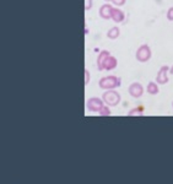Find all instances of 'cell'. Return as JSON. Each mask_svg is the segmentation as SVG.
<instances>
[{"instance_id":"14","label":"cell","mask_w":173,"mask_h":184,"mask_svg":"<svg viewBox=\"0 0 173 184\" xmlns=\"http://www.w3.org/2000/svg\"><path fill=\"white\" fill-rule=\"evenodd\" d=\"M128 115H143V108H135V109H131Z\"/></svg>"},{"instance_id":"9","label":"cell","mask_w":173,"mask_h":184,"mask_svg":"<svg viewBox=\"0 0 173 184\" xmlns=\"http://www.w3.org/2000/svg\"><path fill=\"white\" fill-rule=\"evenodd\" d=\"M124 18H125L124 12L120 9H118V7H113V10H112V20L114 22H117V23H120V22L124 21Z\"/></svg>"},{"instance_id":"17","label":"cell","mask_w":173,"mask_h":184,"mask_svg":"<svg viewBox=\"0 0 173 184\" xmlns=\"http://www.w3.org/2000/svg\"><path fill=\"white\" fill-rule=\"evenodd\" d=\"M86 1V4H85V9L86 10H90L91 7H92V0H85Z\"/></svg>"},{"instance_id":"21","label":"cell","mask_w":173,"mask_h":184,"mask_svg":"<svg viewBox=\"0 0 173 184\" xmlns=\"http://www.w3.org/2000/svg\"><path fill=\"white\" fill-rule=\"evenodd\" d=\"M172 107H173V103H172Z\"/></svg>"},{"instance_id":"16","label":"cell","mask_w":173,"mask_h":184,"mask_svg":"<svg viewBox=\"0 0 173 184\" xmlns=\"http://www.w3.org/2000/svg\"><path fill=\"white\" fill-rule=\"evenodd\" d=\"M112 2H113L115 6H123V5L127 2V0H112Z\"/></svg>"},{"instance_id":"5","label":"cell","mask_w":173,"mask_h":184,"mask_svg":"<svg viewBox=\"0 0 173 184\" xmlns=\"http://www.w3.org/2000/svg\"><path fill=\"white\" fill-rule=\"evenodd\" d=\"M103 103H104V102H103L102 99H99V98H97V97H92V98L87 99L86 107H87V109L91 110V112H99V110L102 109V107L104 106Z\"/></svg>"},{"instance_id":"13","label":"cell","mask_w":173,"mask_h":184,"mask_svg":"<svg viewBox=\"0 0 173 184\" xmlns=\"http://www.w3.org/2000/svg\"><path fill=\"white\" fill-rule=\"evenodd\" d=\"M98 113H99V115H102V117H107V115H109V114H111V110H109V108H108V107L103 106V107H102V109H101Z\"/></svg>"},{"instance_id":"2","label":"cell","mask_w":173,"mask_h":184,"mask_svg":"<svg viewBox=\"0 0 173 184\" xmlns=\"http://www.w3.org/2000/svg\"><path fill=\"white\" fill-rule=\"evenodd\" d=\"M152 57V52H151V48L149 44H143L140 46L138 49H136V53H135V58L138 62L140 63H146L151 59Z\"/></svg>"},{"instance_id":"19","label":"cell","mask_w":173,"mask_h":184,"mask_svg":"<svg viewBox=\"0 0 173 184\" xmlns=\"http://www.w3.org/2000/svg\"><path fill=\"white\" fill-rule=\"evenodd\" d=\"M170 73H171V75H173V65L170 68Z\"/></svg>"},{"instance_id":"4","label":"cell","mask_w":173,"mask_h":184,"mask_svg":"<svg viewBox=\"0 0 173 184\" xmlns=\"http://www.w3.org/2000/svg\"><path fill=\"white\" fill-rule=\"evenodd\" d=\"M168 73H170V66L163 65L156 75V82L159 85H166L168 82Z\"/></svg>"},{"instance_id":"10","label":"cell","mask_w":173,"mask_h":184,"mask_svg":"<svg viewBox=\"0 0 173 184\" xmlns=\"http://www.w3.org/2000/svg\"><path fill=\"white\" fill-rule=\"evenodd\" d=\"M108 55H111L108 50H102L98 54V57H97V68H98L99 71L103 70V65H104V62H106V59H107Z\"/></svg>"},{"instance_id":"6","label":"cell","mask_w":173,"mask_h":184,"mask_svg":"<svg viewBox=\"0 0 173 184\" xmlns=\"http://www.w3.org/2000/svg\"><path fill=\"white\" fill-rule=\"evenodd\" d=\"M128 91H129V94L133 96L134 98H139V97H141L143 93H144V87H143V85L139 84V82H133V84L129 86Z\"/></svg>"},{"instance_id":"11","label":"cell","mask_w":173,"mask_h":184,"mask_svg":"<svg viewBox=\"0 0 173 184\" xmlns=\"http://www.w3.org/2000/svg\"><path fill=\"white\" fill-rule=\"evenodd\" d=\"M119 34H120V30H119V27H117V26L109 28L108 32H107V37H108L109 39H117V38L119 37Z\"/></svg>"},{"instance_id":"18","label":"cell","mask_w":173,"mask_h":184,"mask_svg":"<svg viewBox=\"0 0 173 184\" xmlns=\"http://www.w3.org/2000/svg\"><path fill=\"white\" fill-rule=\"evenodd\" d=\"M85 75H86V81H85V84H88V80H90V73H88V70H85Z\"/></svg>"},{"instance_id":"3","label":"cell","mask_w":173,"mask_h":184,"mask_svg":"<svg viewBox=\"0 0 173 184\" xmlns=\"http://www.w3.org/2000/svg\"><path fill=\"white\" fill-rule=\"evenodd\" d=\"M102 99H103V102H104L107 106L114 107V106L119 104V102H120V94H119L117 91L108 90V91H106L104 93H103Z\"/></svg>"},{"instance_id":"8","label":"cell","mask_w":173,"mask_h":184,"mask_svg":"<svg viewBox=\"0 0 173 184\" xmlns=\"http://www.w3.org/2000/svg\"><path fill=\"white\" fill-rule=\"evenodd\" d=\"M117 64H118L117 58L113 57V55H108L107 59H106V62H104L103 70H108V71H111V70H113V69L117 68Z\"/></svg>"},{"instance_id":"12","label":"cell","mask_w":173,"mask_h":184,"mask_svg":"<svg viewBox=\"0 0 173 184\" xmlns=\"http://www.w3.org/2000/svg\"><path fill=\"white\" fill-rule=\"evenodd\" d=\"M146 90L150 94H157L159 93V84L157 82H149Z\"/></svg>"},{"instance_id":"1","label":"cell","mask_w":173,"mask_h":184,"mask_svg":"<svg viewBox=\"0 0 173 184\" xmlns=\"http://www.w3.org/2000/svg\"><path fill=\"white\" fill-rule=\"evenodd\" d=\"M98 85L103 90H114L115 87H118L120 85V79L114 75L104 76L98 81Z\"/></svg>"},{"instance_id":"20","label":"cell","mask_w":173,"mask_h":184,"mask_svg":"<svg viewBox=\"0 0 173 184\" xmlns=\"http://www.w3.org/2000/svg\"><path fill=\"white\" fill-rule=\"evenodd\" d=\"M104 1H112V0H104Z\"/></svg>"},{"instance_id":"15","label":"cell","mask_w":173,"mask_h":184,"mask_svg":"<svg viewBox=\"0 0 173 184\" xmlns=\"http://www.w3.org/2000/svg\"><path fill=\"white\" fill-rule=\"evenodd\" d=\"M167 20L168 21H173V6H171L167 10Z\"/></svg>"},{"instance_id":"7","label":"cell","mask_w":173,"mask_h":184,"mask_svg":"<svg viewBox=\"0 0 173 184\" xmlns=\"http://www.w3.org/2000/svg\"><path fill=\"white\" fill-rule=\"evenodd\" d=\"M112 10H113L112 5L103 4L98 10V15H99V17H102L104 20H109V18H112Z\"/></svg>"}]
</instances>
